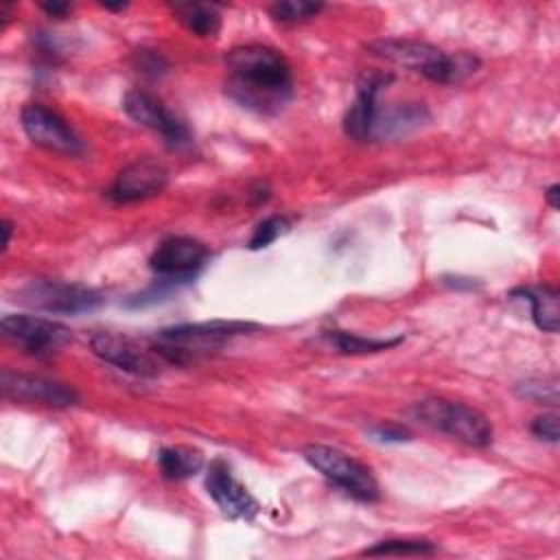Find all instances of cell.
Wrapping results in <instances>:
<instances>
[{"label":"cell","mask_w":560,"mask_h":560,"mask_svg":"<svg viewBox=\"0 0 560 560\" xmlns=\"http://www.w3.org/2000/svg\"><path fill=\"white\" fill-rule=\"evenodd\" d=\"M230 81L225 92L238 105L258 114H273L284 107L293 94V74L289 61L269 46H236L225 55Z\"/></svg>","instance_id":"1"},{"label":"cell","mask_w":560,"mask_h":560,"mask_svg":"<svg viewBox=\"0 0 560 560\" xmlns=\"http://www.w3.org/2000/svg\"><path fill=\"white\" fill-rule=\"evenodd\" d=\"M370 55L394 66L422 74L442 85L462 83L479 68V59L470 52H444L438 46L418 39H378L365 46Z\"/></svg>","instance_id":"2"},{"label":"cell","mask_w":560,"mask_h":560,"mask_svg":"<svg viewBox=\"0 0 560 560\" xmlns=\"http://www.w3.org/2000/svg\"><path fill=\"white\" fill-rule=\"evenodd\" d=\"M256 328L258 326L249 322H223V319H212L201 324H179V326L162 328L155 335L151 346L162 361L184 365L219 350L230 339L238 335H247Z\"/></svg>","instance_id":"3"},{"label":"cell","mask_w":560,"mask_h":560,"mask_svg":"<svg viewBox=\"0 0 560 560\" xmlns=\"http://www.w3.org/2000/svg\"><path fill=\"white\" fill-rule=\"evenodd\" d=\"M407 413L453 438L459 440L468 446H488L492 442V424L490 420L475 407L466 405V402H457V400H446V398H424L413 402Z\"/></svg>","instance_id":"4"},{"label":"cell","mask_w":560,"mask_h":560,"mask_svg":"<svg viewBox=\"0 0 560 560\" xmlns=\"http://www.w3.org/2000/svg\"><path fill=\"white\" fill-rule=\"evenodd\" d=\"M302 457L322 472L328 481H332L337 488H341L346 494L354 497L357 501L372 503L381 497L378 481L374 479L372 470L354 459L352 455L324 446V444H308L302 448Z\"/></svg>","instance_id":"5"},{"label":"cell","mask_w":560,"mask_h":560,"mask_svg":"<svg viewBox=\"0 0 560 560\" xmlns=\"http://www.w3.org/2000/svg\"><path fill=\"white\" fill-rule=\"evenodd\" d=\"M15 298L28 308L59 315H79L103 304V298L96 291L59 280H31L15 293Z\"/></svg>","instance_id":"6"},{"label":"cell","mask_w":560,"mask_h":560,"mask_svg":"<svg viewBox=\"0 0 560 560\" xmlns=\"http://www.w3.org/2000/svg\"><path fill=\"white\" fill-rule=\"evenodd\" d=\"M2 335L24 354L48 359L72 341V330L59 322L37 315H4Z\"/></svg>","instance_id":"7"},{"label":"cell","mask_w":560,"mask_h":560,"mask_svg":"<svg viewBox=\"0 0 560 560\" xmlns=\"http://www.w3.org/2000/svg\"><path fill=\"white\" fill-rule=\"evenodd\" d=\"M122 109L138 125L158 131L171 149H184L192 142V133L188 125L182 118H177L171 109H166V105L149 92H142V90L127 92L122 101Z\"/></svg>","instance_id":"8"},{"label":"cell","mask_w":560,"mask_h":560,"mask_svg":"<svg viewBox=\"0 0 560 560\" xmlns=\"http://www.w3.org/2000/svg\"><path fill=\"white\" fill-rule=\"evenodd\" d=\"M22 129L31 142L46 151L63 155H81L83 142L77 131L50 107L42 103H28L22 109Z\"/></svg>","instance_id":"9"},{"label":"cell","mask_w":560,"mask_h":560,"mask_svg":"<svg viewBox=\"0 0 560 560\" xmlns=\"http://www.w3.org/2000/svg\"><path fill=\"white\" fill-rule=\"evenodd\" d=\"M394 81L389 72H363L357 81V96L343 116V131L348 138L368 142L374 140V129L381 116L378 94Z\"/></svg>","instance_id":"10"},{"label":"cell","mask_w":560,"mask_h":560,"mask_svg":"<svg viewBox=\"0 0 560 560\" xmlns=\"http://www.w3.org/2000/svg\"><path fill=\"white\" fill-rule=\"evenodd\" d=\"M92 352L109 363L116 365L122 372L136 374V376H155L160 372V357L153 350V346L144 348L131 337L116 335V332H96L90 339Z\"/></svg>","instance_id":"11"},{"label":"cell","mask_w":560,"mask_h":560,"mask_svg":"<svg viewBox=\"0 0 560 560\" xmlns=\"http://www.w3.org/2000/svg\"><path fill=\"white\" fill-rule=\"evenodd\" d=\"M168 184V171L153 158H140L127 164L107 188L114 203H136L160 195Z\"/></svg>","instance_id":"12"},{"label":"cell","mask_w":560,"mask_h":560,"mask_svg":"<svg viewBox=\"0 0 560 560\" xmlns=\"http://www.w3.org/2000/svg\"><path fill=\"white\" fill-rule=\"evenodd\" d=\"M208 258V247L190 236H168L151 254L149 267L162 280H186L195 276Z\"/></svg>","instance_id":"13"},{"label":"cell","mask_w":560,"mask_h":560,"mask_svg":"<svg viewBox=\"0 0 560 560\" xmlns=\"http://www.w3.org/2000/svg\"><path fill=\"white\" fill-rule=\"evenodd\" d=\"M206 490L228 518L252 521L258 512L256 499L232 475L230 464L223 462L221 457L212 459L208 470H206Z\"/></svg>","instance_id":"14"},{"label":"cell","mask_w":560,"mask_h":560,"mask_svg":"<svg viewBox=\"0 0 560 560\" xmlns=\"http://www.w3.org/2000/svg\"><path fill=\"white\" fill-rule=\"evenodd\" d=\"M0 387L4 398L18 400V402H37V405L57 407V409H66L79 402V394L63 383L48 381L42 376H31V374H18L11 370L2 372Z\"/></svg>","instance_id":"15"},{"label":"cell","mask_w":560,"mask_h":560,"mask_svg":"<svg viewBox=\"0 0 560 560\" xmlns=\"http://www.w3.org/2000/svg\"><path fill=\"white\" fill-rule=\"evenodd\" d=\"M512 295H523L532 304L534 324L545 332H558L560 326V304L558 291L551 287H527L516 289Z\"/></svg>","instance_id":"16"},{"label":"cell","mask_w":560,"mask_h":560,"mask_svg":"<svg viewBox=\"0 0 560 560\" xmlns=\"http://www.w3.org/2000/svg\"><path fill=\"white\" fill-rule=\"evenodd\" d=\"M158 466L164 479L179 481L203 468V455L190 446H166L158 451Z\"/></svg>","instance_id":"17"},{"label":"cell","mask_w":560,"mask_h":560,"mask_svg":"<svg viewBox=\"0 0 560 560\" xmlns=\"http://www.w3.org/2000/svg\"><path fill=\"white\" fill-rule=\"evenodd\" d=\"M177 20L199 37H217L221 28V13L210 2H177L173 4Z\"/></svg>","instance_id":"18"},{"label":"cell","mask_w":560,"mask_h":560,"mask_svg":"<svg viewBox=\"0 0 560 560\" xmlns=\"http://www.w3.org/2000/svg\"><path fill=\"white\" fill-rule=\"evenodd\" d=\"M324 339L337 348V352L343 354H365V352H378V350H387L394 348L396 343L402 341V337H394V339H370V337H361L354 332H346V330H330L324 335Z\"/></svg>","instance_id":"19"},{"label":"cell","mask_w":560,"mask_h":560,"mask_svg":"<svg viewBox=\"0 0 560 560\" xmlns=\"http://www.w3.org/2000/svg\"><path fill=\"white\" fill-rule=\"evenodd\" d=\"M435 551V545L429 540H381L374 547L361 551V556H429Z\"/></svg>","instance_id":"20"},{"label":"cell","mask_w":560,"mask_h":560,"mask_svg":"<svg viewBox=\"0 0 560 560\" xmlns=\"http://www.w3.org/2000/svg\"><path fill=\"white\" fill-rule=\"evenodd\" d=\"M324 9L322 2H308V0H280L269 7V13L278 22H304L315 18Z\"/></svg>","instance_id":"21"},{"label":"cell","mask_w":560,"mask_h":560,"mask_svg":"<svg viewBox=\"0 0 560 560\" xmlns=\"http://www.w3.org/2000/svg\"><path fill=\"white\" fill-rule=\"evenodd\" d=\"M291 228L289 219L287 217H280V214H273V217H267L265 221H260L249 238V249H262L267 245H271L278 236H282L287 230Z\"/></svg>","instance_id":"22"},{"label":"cell","mask_w":560,"mask_h":560,"mask_svg":"<svg viewBox=\"0 0 560 560\" xmlns=\"http://www.w3.org/2000/svg\"><path fill=\"white\" fill-rule=\"evenodd\" d=\"M523 398L536 400L540 405H558V381L556 378H529L516 387Z\"/></svg>","instance_id":"23"},{"label":"cell","mask_w":560,"mask_h":560,"mask_svg":"<svg viewBox=\"0 0 560 560\" xmlns=\"http://www.w3.org/2000/svg\"><path fill=\"white\" fill-rule=\"evenodd\" d=\"M532 433L547 442H558L560 429H558V416L556 413H542L532 422Z\"/></svg>","instance_id":"24"},{"label":"cell","mask_w":560,"mask_h":560,"mask_svg":"<svg viewBox=\"0 0 560 560\" xmlns=\"http://www.w3.org/2000/svg\"><path fill=\"white\" fill-rule=\"evenodd\" d=\"M370 435L378 442H402V440H409L411 433L405 429V427H398V424H376V427H370Z\"/></svg>","instance_id":"25"},{"label":"cell","mask_w":560,"mask_h":560,"mask_svg":"<svg viewBox=\"0 0 560 560\" xmlns=\"http://www.w3.org/2000/svg\"><path fill=\"white\" fill-rule=\"evenodd\" d=\"M136 59H138V68L144 74L158 77V74H162L166 70V61L158 52H153V50H138Z\"/></svg>","instance_id":"26"},{"label":"cell","mask_w":560,"mask_h":560,"mask_svg":"<svg viewBox=\"0 0 560 560\" xmlns=\"http://www.w3.org/2000/svg\"><path fill=\"white\" fill-rule=\"evenodd\" d=\"M42 11H46L50 18H63L68 15L70 11V4L68 2H59V0H52V2H39Z\"/></svg>","instance_id":"27"},{"label":"cell","mask_w":560,"mask_h":560,"mask_svg":"<svg viewBox=\"0 0 560 560\" xmlns=\"http://www.w3.org/2000/svg\"><path fill=\"white\" fill-rule=\"evenodd\" d=\"M545 197H547V203H549L553 210L560 208V186H558V184H551V186L547 188Z\"/></svg>","instance_id":"28"},{"label":"cell","mask_w":560,"mask_h":560,"mask_svg":"<svg viewBox=\"0 0 560 560\" xmlns=\"http://www.w3.org/2000/svg\"><path fill=\"white\" fill-rule=\"evenodd\" d=\"M2 230H4L2 249H7V247H9V241H11V232H13V225H11V221H2Z\"/></svg>","instance_id":"29"}]
</instances>
